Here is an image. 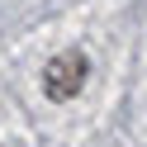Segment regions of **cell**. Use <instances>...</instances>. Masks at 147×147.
Returning a JSON list of instances; mask_svg holds the SVG:
<instances>
[{
  "mask_svg": "<svg viewBox=\"0 0 147 147\" xmlns=\"http://www.w3.org/2000/svg\"><path fill=\"white\" fill-rule=\"evenodd\" d=\"M81 81H86V57H81V52H62V57H52L48 71H43V86H48L52 100H71L81 90Z\"/></svg>",
  "mask_w": 147,
  "mask_h": 147,
  "instance_id": "cell-1",
  "label": "cell"
}]
</instances>
